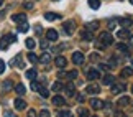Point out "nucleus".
<instances>
[{
	"instance_id": "1",
	"label": "nucleus",
	"mask_w": 133,
	"mask_h": 117,
	"mask_svg": "<svg viewBox=\"0 0 133 117\" xmlns=\"http://www.w3.org/2000/svg\"><path fill=\"white\" fill-rule=\"evenodd\" d=\"M99 40H100V43H104V45H105V46H109V45L114 43V36H112L109 32H102V33H100V36H99Z\"/></svg>"
},
{
	"instance_id": "2",
	"label": "nucleus",
	"mask_w": 133,
	"mask_h": 117,
	"mask_svg": "<svg viewBox=\"0 0 133 117\" xmlns=\"http://www.w3.org/2000/svg\"><path fill=\"white\" fill-rule=\"evenodd\" d=\"M72 63L74 64H82L84 63V54L81 51H74L72 53Z\"/></svg>"
},
{
	"instance_id": "3",
	"label": "nucleus",
	"mask_w": 133,
	"mask_h": 117,
	"mask_svg": "<svg viewBox=\"0 0 133 117\" xmlns=\"http://www.w3.org/2000/svg\"><path fill=\"white\" fill-rule=\"evenodd\" d=\"M46 38H48V41H56V40L59 38V35H58V32H56V30L49 28L48 32H46Z\"/></svg>"
},
{
	"instance_id": "4",
	"label": "nucleus",
	"mask_w": 133,
	"mask_h": 117,
	"mask_svg": "<svg viewBox=\"0 0 133 117\" xmlns=\"http://www.w3.org/2000/svg\"><path fill=\"white\" fill-rule=\"evenodd\" d=\"M53 104L56 106V107H63V106H66V99L63 97V96H54L53 97Z\"/></svg>"
},
{
	"instance_id": "5",
	"label": "nucleus",
	"mask_w": 133,
	"mask_h": 117,
	"mask_svg": "<svg viewBox=\"0 0 133 117\" xmlns=\"http://www.w3.org/2000/svg\"><path fill=\"white\" fill-rule=\"evenodd\" d=\"M74 30H76V25H74L72 20H68V22H64V32L68 33V35H71Z\"/></svg>"
},
{
	"instance_id": "6",
	"label": "nucleus",
	"mask_w": 133,
	"mask_h": 117,
	"mask_svg": "<svg viewBox=\"0 0 133 117\" xmlns=\"http://www.w3.org/2000/svg\"><path fill=\"white\" fill-rule=\"evenodd\" d=\"M122 91H125V84L123 83H114L112 84V93L114 94H120Z\"/></svg>"
},
{
	"instance_id": "7",
	"label": "nucleus",
	"mask_w": 133,
	"mask_h": 117,
	"mask_svg": "<svg viewBox=\"0 0 133 117\" xmlns=\"http://www.w3.org/2000/svg\"><path fill=\"white\" fill-rule=\"evenodd\" d=\"M13 106H15V109H17V110H23V109H26V102H25L23 99H18V97L13 101Z\"/></svg>"
},
{
	"instance_id": "8",
	"label": "nucleus",
	"mask_w": 133,
	"mask_h": 117,
	"mask_svg": "<svg viewBox=\"0 0 133 117\" xmlns=\"http://www.w3.org/2000/svg\"><path fill=\"white\" fill-rule=\"evenodd\" d=\"M90 107L92 109H95V110H99V109H102V107H104V102H102V101L100 99H90Z\"/></svg>"
},
{
	"instance_id": "9",
	"label": "nucleus",
	"mask_w": 133,
	"mask_h": 117,
	"mask_svg": "<svg viewBox=\"0 0 133 117\" xmlns=\"http://www.w3.org/2000/svg\"><path fill=\"white\" fill-rule=\"evenodd\" d=\"M85 93H87V94H99L100 93V88L97 84H89L87 88H85Z\"/></svg>"
},
{
	"instance_id": "10",
	"label": "nucleus",
	"mask_w": 133,
	"mask_h": 117,
	"mask_svg": "<svg viewBox=\"0 0 133 117\" xmlns=\"http://www.w3.org/2000/svg\"><path fill=\"white\" fill-rule=\"evenodd\" d=\"M115 83V78L112 74H105L104 78H102V84H105V86H112Z\"/></svg>"
},
{
	"instance_id": "11",
	"label": "nucleus",
	"mask_w": 133,
	"mask_h": 117,
	"mask_svg": "<svg viewBox=\"0 0 133 117\" xmlns=\"http://www.w3.org/2000/svg\"><path fill=\"white\" fill-rule=\"evenodd\" d=\"M54 63H56V66H58V68L63 69V68H66V64H68V59H66L64 56H58V58L54 59Z\"/></svg>"
},
{
	"instance_id": "12",
	"label": "nucleus",
	"mask_w": 133,
	"mask_h": 117,
	"mask_svg": "<svg viewBox=\"0 0 133 117\" xmlns=\"http://www.w3.org/2000/svg\"><path fill=\"white\" fill-rule=\"evenodd\" d=\"M97 78H100V73L97 69H89L87 71V79L89 81H94V79H97Z\"/></svg>"
},
{
	"instance_id": "13",
	"label": "nucleus",
	"mask_w": 133,
	"mask_h": 117,
	"mask_svg": "<svg viewBox=\"0 0 133 117\" xmlns=\"http://www.w3.org/2000/svg\"><path fill=\"white\" fill-rule=\"evenodd\" d=\"M13 22H17V23H22V22H26V15L25 13H15L13 17H12Z\"/></svg>"
},
{
	"instance_id": "14",
	"label": "nucleus",
	"mask_w": 133,
	"mask_h": 117,
	"mask_svg": "<svg viewBox=\"0 0 133 117\" xmlns=\"http://www.w3.org/2000/svg\"><path fill=\"white\" fill-rule=\"evenodd\" d=\"M81 36H82L85 41H92L94 40V35H92V30H85V32L81 33Z\"/></svg>"
},
{
	"instance_id": "15",
	"label": "nucleus",
	"mask_w": 133,
	"mask_h": 117,
	"mask_svg": "<svg viewBox=\"0 0 133 117\" xmlns=\"http://www.w3.org/2000/svg\"><path fill=\"white\" fill-rule=\"evenodd\" d=\"M17 28H18V32H20V33H26L30 27H28V23H26V22H22V23H18V25H17Z\"/></svg>"
},
{
	"instance_id": "16",
	"label": "nucleus",
	"mask_w": 133,
	"mask_h": 117,
	"mask_svg": "<svg viewBox=\"0 0 133 117\" xmlns=\"http://www.w3.org/2000/svg\"><path fill=\"white\" fill-rule=\"evenodd\" d=\"M10 43H12V41L8 40V36H3L2 40H0V50H7Z\"/></svg>"
},
{
	"instance_id": "17",
	"label": "nucleus",
	"mask_w": 133,
	"mask_h": 117,
	"mask_svg": "<svg viewBox=\"0 0 133 117\" xmlns=\"http://www.w3.org/2000/svg\"><path fill=\"white\" fill-rule=\"evenodd\" d=\"M44 18L48 20V22H53V20L59 18V15H58V13H53V12H46V13H44Z\"/></svg>"
},
{
	"instance_id": "18",
	"label": "nucleus",
	"mask_w": 133,
	"mask_h": 117,
	"mask_svg": "<svg viewBox=\"0 0 133 117\" xmlns=\"http://www.w3.org/2000/svg\"><path fill=\"white\" fill-rule=\"evenodd\" d=\"M120 23H122V27H125V28L133 27V20H131V18H122Z\"/></svg>"
},
{
	"instance_id": "19",
	"label": "nucleus",
	"mask_w": 133,
	"mask_h": 117,
	"mask_svg": "<svg viewBox=\"0 0 133 117\" xmlns=\"http://www.w3.org/2000/svg\"><path fill=\"white\" fill-rule=\"evenodd\" d=\"M117 36L122 38V40H125V38H130V33H128V30H127V28H123V30H120V32L117 33Z\"/></svg>"
},
{
	"instance_id": "20",
	"label": "nucleus",
	"mask_w": 133,
	"mask_h": 117,
	"mask_svg": "<svg viewBox=\"0 0 133 117\" xmlns=\"http://www.w3.org/2000/svg\"><path fill=\"white\" fill-rule=\"evenodd\" d=\"M15 93H17L18 96H23L25 93H26V89H25L23 84H17V86H15Z\"/></svg>"
},
{
	"instance_id": "21",
	"label": "nucleus",
	"mask_w": 133,
	"mask_h": 117,
	"mask_svg": "<svg viewBox=\"0 0 133 117\" xmlns=\"http://www.w3.org/2000/svg\"><path fill=\"white\" fill-rule=\"evenodd\" d=\"M25 45H26V48H28V50H35V46H36V41H35L33 38H26Z\"/></svg>"
},
{
	"instance_id": "22",
	"label": "nucleus",
	"mask_w": 133,
	"mask_h": 117,
	"mask_svg": "<svg viewBox=\"0 0 133 117\" xmlns=\"http://www.w3.org/2000/svg\"><path fill=\"white\" fill-rule=\"evenodd\" d=\"M39 61H41V63H44V64H48L49 61H51V54H49V53H43L41 56H39Z\"/></svg>"
},
{
	"instance_id": "23",
	"label": "nucleus",
	"mask_w": 133,
	"mask_h": 117,
	"mask_svg": "<svg viewBox=\"0 0 133 117\" xmlns=\"http://www.w3.org/2000/svg\"><path fill=\"white\" fill-rule=\"evenodd\" d=\"M25 74H26V78H28L30 81L36 79V69H28V71H26V73H25Z\"/></svg>"
},
{
	"instance_id": "24",
	"label": "nucleus",
	"mask_w": 133,
	"mask_h": 117,
	"mask_svg": "<svg viewBox=\"0 0 133 117\" xmlns=\"http://www.w3.org/2000/svg\"><path fill=\"white\" fill-rule=\"evenodd\" d=\"M130 102L131 101H130V97H127V96H123V97L118 99V106H122V107H123V106H128Z\"/></svg>"
},
{
	"instance_id": "25",
	"label": "nucleus",
	"mask_w": 133,
	"mask_h": 117,
	"mask_svg": "<svg viewBox=\"0 0 133 117\" xmlns=\"http://www.w3.org/2000/svg\"><path fill=\"white\" fill-rule=\"evenodd\" d=\"M66 94L71 96V97H72V96L76 94V89H74V86H72V84H68V86H66Z\"/></svg>"
},
{
	"instance_id": "26",
	"label": "nucleus",
	"mask_w": 133,
	"mask_h": 117,
	"mask_svg": "<svg viewBox=\"0 0 133 117\" xmlns=\"http://www.w3.org/2000/svg\"><path fill=\"white\" fill-rule=\"evenodd\" d=\"M122 76H123V78L133 76V69H131V68H123V69H122Z\"/></svg>"
},
{
	"instance_id": "27",
	"label": "nucleus",
	"mask_w": 133,
	"mask_h": 117,
	"mask_svg": "<svg viewBox=\"0 0 133 117\" xmlns=\"http://www.w3.org/2000/svg\"><path fill=\"white\" fill-rule=\"evenodd\" d=\"M89 7L94 8V10H97V8L100 7V0H89Z\"/></svg>"
},
{
	"instance_id": "28",
	"label": "nucleus",
	"mask_w": 133,
	"mask_h": 117,
	"mask_svg": "<svg viewBox=\"0 0 133 117\" xmlns=\"http://www.w3.org/2000/svg\"><path fill=\"white\" fill-rule=\"evenodd\" d=\"M28 61H30V63H38V61H39V58L36 56V54H35V53H28Z\"/></svg>"
},
{
	"instance_id": "29",
	"label": "nucleus",
	"mask_w": 133,
	"mask_h": 117,
	"mask_svg": "<svg viewBox=\"0 0 133 117\" xmlns=\"http://www.w3.org/2000/svg\"><path fill=\"white\" fill-rule=\"evenodd\" d=\"M2 88H3L5 93H7V91H10V89L13 88V83H12V81H5V83L2 84Z\"/></svg>"
},
{
	"instance_id": "30",
	"label": "nucleus",
	"mask_w": 133,
	"mask_h": 117,
	"mask_svg": "<svg viewBox=\"0 0 133 117\" xmlns=\"http://www.w3.org/2000/svg\"><path fill=\"white\" fill-rule=\"evenodd\" d=\"M117 50H118V51H122V53H127V51H128V46H127V45H123V43H118V45H117Z\"/></svg>"
},
{
	"instance_id": "31",
	"label": "nucleus",
	"mask_w": 133,
	"mask_h": 117,
	"mask_svg": "<svg viewBox=\"0 0 133 117\" xmlns=\"http://www.w3.org/2000/svg\"><path fill=\"white\" fill-rule=\"evenodd\" d=\"M39 94H41L44 99H46V97H49V91L46 89V88H39Z\"/></svg>"
},
{
	"instance_id": "32",
	"label": "nucleus",
	"mask_w": 133,
	"mask_h": 117,
	"mask_svg": "<svg viewBox=\"0 0 133 117\" xmlns=\"http://www.w3.org/2000/svg\"><path fill=\"white\" fill-rule=\"evenodd\" d=\"M61 89H63V84H61V83H54L53 84V91H54V93H59Z\"/></svg>"
},
{
	"instance_id": "33",
	"label": "nucleus",
	"mask_w": 133,
	"mask_h": 117,
	"mask_svg": "<svg viewBox=\"0 0 133 117\" xmlns=\"http://www.w3.org/2000/svg\"><path fill=\"white\" fill-rule=\"evenodd\" d=\"M39 88H41V86H39V83H36V79H33V81H31V89H33V91H39Z\"/></svg>"
},
{
	"instance_id": "34",
	"label": "nucleus",
	"mask_w": 133,
	"mask_h": 117,
	"mask_svg": "<svg viewBox=\"0 0 133 117\" xmlns=\"http://www.w3.org/2000/svg\"><path fill=\"white\" fill-rule=\"evenodd\" d=\"M68 78H69V79H74V78H77V71H76V69L69 71V73H68Z\"/></svg>"
},
{
	"instance_id": "35",
	"label": "nucleus",
	"mask_w": 133,
	"mask_h": 117,
	"mask_svg": "<svg viewBox=\"0 0 133 117\" xmlns=\"http://www.w3.org/2000/svg\"><path fill=\"white\" fill-rule=\"evenodd\" d=\"M97 27H99V23H97V22H90V23H87V30H95Z\"/></svg>"
},
{
	"instance_id": "36",
	"label": "nucleus",
	"mask_w": 133,
	"mask_h": 117,
	"mask_svg": "<svg viewBox=\"0 0 133 117\" xmlns=\"http://www.w3.org/2000/svg\"><path fill=\"white\" fill-rule=\"evenodd\" d=\"M66 48H69V43H63V45H59L56 51H59V50H66Z\"/></svg>"
},
{
	"instance_id": "37",
	"label": "nucleus",
	"mask_w": 133,
	"mask_h": 117,
	"mask_svg": "<svg viewBox=\"0 0 133 117\" xmlns=\"http://www.w3.org/2000/svg\"><path fill=\"white\" fill-rule=\"evenodd\" d=\"M77 114H79V115H89V110H85V109H79V110H77Z\"/></svg>"
},
{
	"instance_id": "38",
	"label": "nucleus",
	"mask_w": 133,
	"mask_h": 117,
	"mask_svg": "<svg viewBox=\"0 0 133 117\" xmlns=\"http://www.w3.org/2000/svg\"><path fill=\"white\" fill-rule=\"evenodd\" d=\"M7 36H8V40H10V41H17V36H15V33H10V35H7Z\"/></svg>"
},
{
	"instance_id": "39",
	"label": "nucleus",
	"mask_w": 133,
	"mask_h": 117,
	"mask_svg": "<svg viewBox=\"0 0 133 117\" xmlns=\"http://www.w3.org/2000/svg\"><path fill=\"white\" fill-rule=\"evenodd\" d=\"M58 115H71V110H59Z\"/></svg>"
},
{
	"instance_id": "40",
	"label": "nucleus",
	"mask_w": 133,
	"mask_h": 117,
	"mask_svg": "<svg viewBox=\"0 0 133 117\" xmlns=\"http://www.w3.org/2000/svg\"><path fill=\"white\" fill-rule=\"evenodd\" d=\"M3 71H5V61H2V59H0V74H2Z\"/></svg>"
},
{
	"instance_id": "41",
	"label": "nucleus",
	"mask_w": 133,
	"mask_h": 117,
	"mask_svg": "<svg viewBox=\"0 0 133 117\" xmlns=\"http://www.w3.org/2000/svg\"><path fill=\"white\" fill-rule=\"evenodd\" d=\"M39 115H43V117H49V110H46V109H43L41 112H39Z\"/></svg>"
},
{
	"instance_id": "42",
	"label": "nucleus",
	"mask_w": 133,
	"mask_h": 117,
	"mask_svg": "<svg viewBox=\"0 0 133 117\" xmlns=\"http://www.w3.org/2000/svg\"><path fill=\"white\" fill-rule=\"evenodd\" d=\"M115 28V22L112 20V22H109V30H114Z\"/></svg>"
},
{
	"instance_id": "43",
	"label": "nucleus",
	"mask_w": 133,
	"mask_h": 117,
	"mask_svg": "<svg viewBox=\"0 0 133 117\" xmlns=\"http://www.w3.org/2000/svg\"><path fill=\"white\" fill-rule=\"evenodd\" d=\"M46 46H48V41H46V40H41V48L44 50Z\"/></svg>"
},
{
	"instance_id": "44",
	"label": "nucleus",
	"mask_w": 133,
	"mask_h": 117,
	"mask_svg": "<svg viewBox=\"0 0 133 117\" xmlns=\"http://www.w3.org/2000/svg\"><path fill=\"white\" fill-rule=\"evenodd\" d=\"M28 115H30V117H33V115H36V110H33V109H31V110H30V112H28Z\"/></svg>"
},
{
	"instance_id": "45",
	"label": "nucleus",
	"mask_w": 133,
	"mask_h": 117,
	"mask_svg": "<svg viewBox=\"0 0 133 117\" xmlns=\"http://www.w3.org/2000/svg\"><path fill=\"white\" fill-rule=\"evenodd\" d=\"M31 7H33V3H30V2L25 3V8H31Z\"/></svg>"
},
{
	"instance_id": "46",
	"label": "nucleus",
	"mask_w": 133,
	"mask_h": 117,
	"mask_svg": "<svg viewBox=\"0 0 133 117\" xmlns=\"http://www.w3.org/2000/svg\"><path fill=\"white\" fill-rule=\"evenodd\" d=\"M35 30H36V33H41V27H39V25H36V28H35Z\"/></svg>"
},
{
	"instance_id": "47",
	"label": "nucleus",
	"mask_w": 133,
	"mask_h": 117,
	"mask_svg": "<svg viewBox=\"0 0 133 117\" xmlns=\"http://www.w3.org/2000/svg\"><path fill=\"white\" fill-rule=\"evenodd\" d=\"M130 43L133 45V35H131V36H130Z\"/></svg>"
},
{
	"instance_id": "48",
	"label": "nucleus",
	"mask_w": 133,
	"mask_h": 117,
	"mask_svg": "<svg viewBox=\"0 0 133 117\" xmlns=\"http://www.w3.org/2000/svg\"><path fill=\"white\" fill-rule=\"evenodd\" d=\"M2 5H3V0H0V7H2Z\"/></svg>"
},
{
	"instance_id": "49",
	"label": "nucleus",
	"mask_w": 133,
	"mask_h": 117,
	"mask_svg": "<svg viewBox=\"0 0 133 117\" xmlns=\"http://www.w3.org/2000/svg\"><path fill=\"white\" fill-rule=\"evenodd\" d=\"M131 94H133V86H131Z\"/></svg>"
},
{
	"instance_id": "50",
	"label": "nucleus",
	"mask_w": 133,
	"mask_h": 117,
	"mask_svg": "<svg viewBox=\"0 0 133 117\" xmlns=\"http://www.w3.org/2000/svg\"><path fill=\"white\" fill-rule=\"evenodd\" d=\"M130 3H131V5H133V0H130Z\"/></svg>"
},
{
	"instance_id": "51",
	"label": "nucleus",
	"mask_w": 133,
	"mask_h": 117,
	"mask_svg": "<svg viewBox=\"0 0 133 117\" xmlns=\"http://www.w3.org/2000/svg\"><path fill=\"white\" fill-rule=\"evenodd\" d=\"M131 64H133V59H131Z\"/></svg>"
},
{
	"instance_id": "52",
	"label": "nucleus",
	"mask_w": 133,
	"mask_h": 117,
	"mask_svg": "<svg viewBox=\"0 0 133 117\" xmlns=\"http://www.w3.org/2000/svg\"><path fill=\"white\" fill-rule=\"evenodd\" d=\"M54 2H56V0H54Z\"/></svg>"
}]
</instances>
